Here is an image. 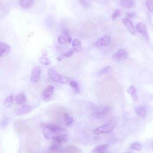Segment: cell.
<instances>
[{"mask_svg": "<svg viewBox=\"0 0 153 153\" xmlns=\"http://www.w3.org/2000/svg\"><path fill=\"white\" fill-rule=\"evenodd\" d=\"M69 84H70V86L73 88L75 93H79V85L76 81H75L74 80H72L70 81Z\"/></svg>", "mask_w": 153, "mask_h": 153, "instance_id": "obj_24", "label": "cell"}, {"mask_svg": "<svg viewBox=\"0 0 153 153\" xmlns=\"http://www.w3.org/2000/svg\"><path fill=\"white\" fill-rule=\"evenodd\" d=\"M72 48L74 50V51L79 52L81 50V41L78 38H75L72 41Z\"/></svg>", "mask_w": 153, "mask_h": 153, "instance_id": "obj_19", "label": "cell"}, {"mask_svg": "<svg viewBox=\"0 0 153 153\" xmlns=\"http://www.w3.org/2000/svg\"><path fill=\"white\" fill-rule=\"evenodd\" d=\"M39 61L40 63H41V64H42L44 65H45V66L49 65H50L51 63V61L49 59H48V58H47L45 57H39Z\"/></svg>", "mask_w": 153, "mask_h": 153, "instance_id": "obj_26", "label": "cell"}, {"mask_svg": "<svg viewBox=\"0 0 153 153\" xmlns=\"http://www.w3.org/2000/svg\"><path fill=\"white\" fill-rule=\"evenodd\" d=\"M67 139H68V138H67L66 136L59 135V136H56V137L54 139V140L57 141V142H60V143H62V142H66V141L67 140Z\"/></svg>", "mask_w": 153, "mask_h": 153, "instance_id": "obj_28", "label": "cell"}, {"mask_svg": "<svg viewBox=\"0 0 153 153\" xmlns=\"http://www.w3.org/2000/svg\"><path fill=\"white\" fill-rule=\"evenodd\" d=\"M0 143H1V140H0Z\"/></svg>", "mask_w": 153, "mask_h": 153, "instance_id": "obj_37", "label": "cell"}, {"mask_svg": "<svg viewBox=\"0 0 153 153\" xmlns=\"http://www.w3.org/2000/svg\"><path fill=\"white\" fill-rule=\"evenodd\" d=\"M42 54H43V57H45L47 55V52L45 50H43L42 51Z\"/></svg>", "mask_w": 153, "mask_h": 153, "instance_id": "obj_35", "label": "cell"}, {"mask_svg": "<svg viewBox=\"0 0 153 153\" xmlns=\"http://www.w3.org/2000/svg\"><path fill=\"white\" fill-rule=\"evenodd\" d=\"M15 100L17 104L22 105H24L27 102L26 96V94L25 93V92L22 91V92H20L18 94H17V95L16 96V97H15Z\"/></svg>", "mask_w": 153, "mask_h": 153, "instance_id": "obj_13", "label": "cell"}, {"mask_svg": "<svg viewBox=\"0 0 153 153\" xmlns=\"http://www.w3.org/2000/svg\"><path fill=\"white\" fill-rule=\"evenodd\" d=\"M111 42V37L108 35H103L99 38L94 42V44L97 47H105L109 45Z\"/></svg>", "mask_w": 153, "mask_h": 153, "instance_id": "obj_6", "label": "cell"}, {"mask_svg": "<svg viewBox=\"0 0 153 153\" xmlns=\"http://www.w3.org/2000/svg\"><path fill=\"white\" fill-rule=\"evenodd\" d=\"M13 102H14V96L12 94H11L8 96L7 97H6V99H5L4 102V106L5 108H10L12 106Z\"/></svg>", "mask_w": 153, "mask_h": 153, "instance_id": "obj_22", "label": "cell"}, {"mask_svg": "<svg viewBox=\"0 0 153 153\" xmlns=\"http://www.w3.org/2000/svg\"><path fill=\"white\" fill-rule=\"evenodd\" d=\"M41 75V68L39 67H36L32 71L30 75V81L32 83H37L40 78Z\"/></svg>", "mask_w": 153, "mask_h": 153, "instance_id": "obj_7", "label": "cell"}, {"mask_svg": "<svg viewBox=\"0 0 153 153\" xmlns=\"http://www.w3.org/2000/svg\"><path fill=\"white\" fill-rule=\"evenodd\" d=\"M120 4L123 7L127 9L131 8L134 6L133 0H121Z\"/></svg>", "mask_w": 153, "mask_h": 153, "instance_id": "obj_18", "label": "cell"}, {"mask_svg": "<svg viewBox=\"0 0 153 153\" xmlns=\"http://www.w3.org/2000/svg\"><path fill=\"white\" fill-rule=\"evenodd\" d=\"M122 22L123 24L125 25L126 28L128 29V30L132 34L135 35L136 33V29L132 23V22L130 21V20L128 18H124L122 20Z\"/></svg>", "mask_w": 153, "mask_h": 153, "instance_id": "obj_11", "label": "cell"}, {"mask_svg": "<svg viewBox=\"0 0 153 153\" xmlns=\"http://www.w3.org/2000/svg\"><path fill=\"white\" fill-rule=\"evenodd\" d=\"M48 75L53 81L60 84H67L69 81V77L65 75H60L53 68L49 69Z\"/></svg>", "mask_w": 153, "mask_h": 153, "instance_id": "obj_2", "label": "cell"}, {"mask_svg": "<svg viewBox=\"0 0 153 153\" xmlns=\"http://www.w3.org/2000/svg\"><path fill=\"white\" fill-rule=\"evenodd\" d=\"M61 143H60V142L54 140V142L51 144V145L50 146V149L51 151H57V150L59 149L61 147Z\"/></svg>", "mask_w": 153, "mask_h": 153, "instance_id": "obj_25", "label": "cell"}, {"mask_svg": "<svg viewBox=\"0 0 153 153\" xmlns=\"http://www.w3.org/2000/svg\"><path fill=\"white\" fill-rule=\"evenodd\" d=\"M123 153H132V152H123Z\"/></svg>", "mask_w": 153, "mask_h": 153, "instance_id": "obj_36", "label": "cell"}, {"mask_svg": "<svg viewBox=\"0 0 153 153\" xmlns=\"http://www.w3.org/2000/svg\"><path fill=\"white\" fill-rule=\"evenodd\" d=\"M127 16L128 17H133L134 16V13H128L127 14Z\"/></svg>", "mask_w": 153, "mask_h": 153, "instance_id": "obj_34", "label": "cell"}, {"mask_svg": "<svg viewBox=\"0 0 153 153\" xmlns=\"http://www.w3.org/2000/svg\"><path fill=\"white\" fill-rule=\"evenodd\" d=\"M112 68L110 66H107L103 68H102V69L100 70V71L99 72V75H103V74H106L108 72H109L111 71Z\"/></svg>", "mask_w": 153, "mask_h": 153, "instance_id": "obj_27", "label": "cell"}, {"mask_svg": "<svg viewBox=\"0 0 153 153\" xmlns=\"http://www.w3.org/2000/svg\"><path fill=\"white\" fill-rule=\"evenodd\" d=\"M79 2L80 4L84 7H87L90 5V2L88 0H79Z\"/></svg>", "mask_w": 153, "mask_h": 153, "instance_id": "obj_33", "label": "cell"}, {"mask_svg": "<svg viewBox=\"0 0 153 153\" xmlns=\"http://www.w3.org/2000/svg\"><path fill=\"white\" fill-rule=\"evenodd\" d=\"M11 51V47L8 44L0 41V57L8 54Z\"/></svg>", "mask_w": 153, "mask_h": 153, "instance_id": "obj_10", "label": "cell"}, {"mask_svg": "<svg viewBox=\"0 0 153 153\" xmlns=\"http://www.w3.org/2000/svg\"><path fill=\"white\" fill-rule=\"evenodd\" d=\"M43 124L50 129L53 133H54L57 135H62V136H67L69 134V132L68 130L65 129L60 126L55 124Z\"/></svg>", "mask_w": 153, "mask_h": 153, "instance_id": "obj_3", "label": "cell"}, {"mask_svg": "<svg viewBox=\"0 0 153 153\" xmlns=\"http://www.w3.org/2000/svg\"><path fill=\"white\" fill-rule=\"evenodd\" d=\"M110 108L109 106H106L101 107L100 108H98L96 109L91 114L93 118L95 119H100L105 117L109 111Z\"/></svg>", "mask_w": 153, "mask_h": 153, "instance_id": "obj_4", "label": "cell"}, {"mask_svg": "<svg viewBox=\"0 0 153 153\" xmlns=\"http://www.w3.org/2000/svg\"><path fill=\"white\" fill-rule=\"evenodd\" d=\"M136 30L140 33V34L143 36V38L148 42L149 41V34L148 32V29L146 25L143 22H139L136 25Z\"/></svg>", "mask_w": 153, "mask_h": 153, "instance_id": "obj_5", "label": "cell"}, {"mask_svg": "<svg viewBox=\"0 0 153 153\" xmlns=\"http://www.w3.org/2000/svg\"><path fill=\"white\" fill-rule=\"evenodd\" d=\"M57 41L58 42L62 45H65L68 42L66 38L63 35H59L57 38Z\"/></svg>", "mask_w": 153, "mask_h": 153, "instance_id": "obj_30", "label": "cell"}, {"mask_svg": "<svg viewBox=\"0 0 153 153\" xmlns=\"http://www.w3.org/2000/svg\"><path fill=\"white\" fill-rule=\"evenodd\" d=\"M63 32L64 35L66 36V39H67L68 42H69V43L72 42V37H71V36L69 35V32H68L66 30H65V29H64V30H63Z\"/></svg>", "mask_w": 153, "mask_h": 153, "instance_id": "obj_32", "label": "cell"}, {"mask_svg": "<svg viewBox=\"0 0 153 153\" xmlns=\"http://www.w3.org/2000/svg\"><path fill=\"white\" fill-rule=\"evenodd\" d=\"M127 93L131 96L134 102H137L138 100V97H137V91L136 89L135 88V87L134 85H131L130 86L127 90Z\"/></svg>", "mask_w": 153, "mask_h": 153, "instance_id": "obj_15", "label": "cell"}, {"mask_svg": "<svg viewBox=\"0 0 153 153\" xmlns=\"http://www.w3.org/2000/svg\"><path fill=\"white\" fill-rule=\"evenodd\" d=\"M146 6L148 10L150 12L153 11V1L152 0H146Z\"/></svg>", "mask_w": 153, "mask_h": 153, "instance_id": "obj_31", "label": "cell"}, {"mask_svg": "<svg viewBox=\"0 0 153 153\" xmlns=\"http://www.w3.org/2000/svg\"><path fill=\"white\" fill-rule=\"evenodd\" d=\"M117 123V120H115V118L114 117L111 119L109 121H108L105 124L94 128L93 130V133L96 135L109 133L114 130V127L116 126Z\"/></svg>", "mask_w": 153, "mask_h": 153, "instance_id": "obj_1", "label": "cell"}, {"mask_svg": "<svg viewBox=\"0 0 153 153\" xmlns=\"http://www.w3.org/2000/svg\"><path fill=\"white\" fill-rule=\"evenodd\" d=\"M136 113L140 117H144L146 114V109L145 106L139 105L135 108Z\"/></svg>", "mask_w": 153, "mask_h": 153, "instance_id": "obj_16", "label": "cell"}, {"mask_svg": "<svg viewBox=\"0 0 153 153\" xmlns=\"http://www.w3.org/2000/svg\"><path fill=\"white\" fill-rule=\"evenodd\" d=\"M63 120L65 124L67 126L72 125L74 123V118L72 116H71L68 113H65L63 114Z\"/></svg>", "mask_w": 153, "mask_h": 153, "instance_id": "obj_21", "label": "cell"}, {"mask_svg": "<svg viewBox=\"0 0 153 153\" xmlns=\"http://www.w3.org/2000/svg\"><path fill=\"white\" fill-rule=\"evenodd\" d=\"M74 51H74V50L73 48H71V49H69L67 52H66V53H65L61 54V55L59 56V57H57V59L58 61H61V60H62L64 58H69V57H71V56L73 55Z\"/></svg>", "mask_w": 153, "mask_h": 153, "instance_id": "obj_20", "label": "cell"}, {"mask_svg": "<svg viewBox=\"0 0 153 153\" xmlns=\"http://www.w3.org/2000/svg\"><path fill=\"white\" fill-rule=\"evenodd\" d=\"M32 107L30 105H23L22 107L19 108L16 112L17 115H22L23 114H27L31 111Z\"/></svg>", "mask_w": 153, "mask_h": 153, "instance_id": "obj_14", "label": "cell"}, {"mask_svg": "<svg viewBox=\"0 0 153 153\" xmlns=\"http://www.w3.org/2000/svg\"><path fill=\"white\" fill-rule=\"evenodd\" d=\"M130 148L132 150L139 151L142 149V145L139 142H134L131 144V145L130 146Z\"/></svg>", "mask_w": 153, "mask_h": 153, "instance_id": "obj_23", "label": "cell"}, {"mask_svg": "<svg viewBox=\"0 0 153 153\" xmlns=\"http://www.w3.org/2000/svg\"><path fill=\"white\" fill-rule=\"evenodd\" d=\"M54 90V86L51 85H48L44 90L42 91L41 94V98L43 100H48L53 94Z\"/></svg>", "mask_w": 153, "mask_h": 153, "instance_id": "obj_9", "label": "cell"}, {"mask_svg": "<svg viewBox=\"0 0 153 153\" xmlns=\"http://www.w3.org/2000/svg\"><path fill=\"white\" fill-rule=\"evenodd\" d=\"M34 0H19V4L23 8H29L33 4Z\"/></svg>", "mask_w": 153, "mask_h": 153, "instance_id": "obj_17", "label": "cell"}, {"mask_svg": "<svg viewBox=\"0 0 153 153\" xmlns=\"http://www.w3.org/2000/svg\"><path fill=\"white\" fill-rule=\"evenodd\" d=\"M128 54L126 50L123 48L118 49L112 56V58L116 60H121L127 57Z\"/></svg>", "mask_w": 153, "mask_h": 153, "instance_id": "obj_8", "label": "cell"}, {"mask_svg": "<svg viewBox=\"0 0 153 153\" xmlns=\"http://www.w3.org/2000/svg\"><path fill=\"white\" fill-rule=\"evenodd\" d=\"M108 148L109 145L108 143L102 144L95 147L92 150L91 153H106V151L108 150Z\"/></svg>", "mask_w": 153, "mask_h": 153, "instance_id": "obj_12", "label": "cell"}, {"mask_svg": "<svg viewBox=\"0 0 153 153\" xmlns=\"http://www.w3.org/2000/svg\"><path fill=\"white\" fill-rule=\"evenodd\" d=\"M121 11L119 9H115L112 14V20H115L118 17H119L120 16H121Z\"/></svg>", "mask_w": 153, "mask_h": 153, "instance_id": "obj_29", "label": "cell"}]
</instances>
